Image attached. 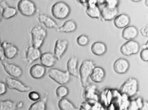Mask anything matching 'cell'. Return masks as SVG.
Wrapping results in <instances>:
<instances>
[{"mask_svg": "<svg viewBox=\"0 0 148 110\" xmlns=\"http://www.w3.org/2000/svg\"><path fill=\"white\" fill-rule=\"evenodd\" d=\"M96 66L95 61L90 59H86L82 62L79 69V77L84 87L87 85L90 75Z\"/></svg>", "mask_w": 148, "mask_h": 110, "instance_id": "obj_1", "label": "cell"}, {"mask_svg": "<svg viewBox=\"0 0 148 110\" xmlns=\"http://www.w3.org/2000/svg\"><path fill=\"white\" fill-rule=\"evenodd\" d=\"M51 12L53 18L59 20H63L70 15L71 9L65 2L58 1L53 5Z\"/></svg>", "mask_w": 148, "mask_h": 110, "instance_id": "obj_2", "label": "cell"}, {"mask_svg": "<svg viewBox=\"0 0 148 110\" xmlns=\"http://www.w3.org/2000/svg\"><path fill=\"white\" fill-rule=\"evenodd\" d=\"M30 33L32 38V45L40 49L47 36L46 30L40 26L36 25L31 30Z\"/></svg>", "mask_w": 148, "mask_h": 110, "instance_id": "obj_3", "label": "cell"}, {"mask_svg": "<svg viewBox=\"0 0 148 110\" xmlns=\"http://www.w3.org/2000/svg\"><path fill=\"white\" fill-rule=\"evenodd\" d=\"M48 76L53 81L60 85L67 84L71 81V76L67 71H63L56 68L49 70Z\"/></svg>", "mask_w": 148, "mask_h": 110, "instance_id": "obj_4", "label": "cell"}, {"mask_svg": "<svg viewBox=\"0 0 148 110\" xmlns=\"http://www.w3.org/2000/svg\"><path fill=\"white\" fill-rule=\"evenodd\" d=\"M138 82L136 78L130 77L120 87V92L122 94L129 97L135 96L138 91Z\"/></svg>", "mask_w": 148, "mask_h": 110, "instance_id": "obj_5", "label": "cell"}, {"mask_svg": "<svg viewBox=\"0 0 148 110\" xmlns=\"http://www.w3.org/2000/svg\"><path fill=\"white\" fill-rule=\"evenodd\" d=\"M17 7L20 13L25 17L33 16L37 10L36 5L32 0H20Z\"/></svg>", "mask_w": 148, "mask_h": 110, "instance_id": "obj_6", "label": "cell"}, {"mask_svg": "<svg viewBox=\"0 0 148 110\" xmlns=\"http://www.w3.org/2000/svg\"><path fill=\"white\" fill-rule=\"evenodd\" d=\"M5 83L8 88L15 90L20 92H27L32 90V88L24 84L17 78L8 77L5 78Z\"/></svg>", "mask_w": 148, "mask_h": 110, "instance_id": "obj_7", "label": "cell"}, {"mask_svg": "<svg viewBox=\"0 0 148 110\" xmlns=\"http://www.w3.org/2000/svg\"><path fill=\"white\" fill-rule=\"evenodd\" d=\"M139 44L134 40H128L122 45L120 48L121 54L125 56L136 55L139 52Z\"/></svg>", "mask_w": 148, "mask_h": 110, "instance_id": "obj_8", "label": "cell"}, {"mask_svg": "<svg viewBox=\"0 0 148 110\" xmlns=\"http://www.w3.org/2000/svg\"><path fill=\"white\" fill-rule=\"evenodd\" d=\"M4 70L12 78H20L23 74L22 69L19 66L14 63H10L7 61L6 59L1 61Z\"/></svg>", "mask_w": 148, "mask_h": 110, "instance_id": "obj_9", "label": "cell"}, {"mask_svg": "<svg viewBox=\"0 0 148 110\" xmlns=\"http://www.w3.org/2000/svg\"><path fill=\"white\" fill-rule=\"evenodd\" d=\"M101 17L105 21H111L118 14V9L117 6L106 4L101 10Z\"/></svg>", "mask_w": 148, "mask_h": 110, "instance_id": "obj_10", "label": "cell"}, {"mask_svg": "<svg viewBox=\"0 0 148 110\" xmlns=\"http://www.w3.org/2000/svg\"><path fill=\"white\" fill-rule=\"evenodd\" d=\"M1 47L3 55L6 59H14L18 54L19 50L18 47L12 43L4 41L1 43Z\"/></svg>", "mask_w": 148, "mask_h": 110, "instance_id": "obj_11", "label": "cell"}, {"mask_svg": "<svg viewBox=\"0 0 148 110\" xmlns=\"http://www.w3.org/2000/svg\"><path fill=\"white\" fill-rule=\"evenodd\" d=\"M69 42L66 39H58L56 40L53 50V55L59 61L66 52L68 47Z\"/></svg>", "mask_w": 148, "mask_h": 110, "instance_id": "obj_12", "label": "cell"}, {"mask_svg": "<svg viewBox=\"0 0 148 110\" xmlns=\"http://www.w3.org/2000/svg\"><path fill=\"white\" fill-rule=\"evenodd\" d=\"M130 67L129 61L124 58H118L113 63V70L116 74H126Z\"/></svg>", "mask_w": 148, "mask_h": 110, "instance_id": "obj_13", "label": "cell"}, {"mask_svg": "<svg viewBox=\"0 0 148 110\" xmlns=\"http://www.w3.org/2000/svg\"><path fill=\"white\" fill-rule=\"evenodd\" d=\"M66 68L70 75L78 78V59L77 57L73 56L69 58L66 63Z\"/></svg>", "mask_w": 148, "mask_h": 110, "instance_id": "obj_14", "label": "cell"}, {"mask_svg": "<svg viewBox=\"0 0 148 110\" xmlns=\"http://www.w3.org/2000/svg\"><path fill=\"white\" fill-rule=\"evenodd\" d=\"M46 73V67L41 64L33 65L29 70V74L32 78L35 80H40L45 76Z\"/></svg>", "mask_w": 148, "mask_h": 110, "instance_id": "obj_15", "label": "cell"}, {"mask_svg": "<svg viewBox=\"0 0 148 110\" xmlns=\"http://www.w3.org/2000/svg\"><path fill=\"white\" fill-rule=\"evenodd\" d=\"M106 72L103 68L99 66H95L92 70L89 78L93 82L101 83L104 80Z\"/></svg>", "mask_w": 148, "mask_h": 110, "instance_id": "obj_16", "label": "cell"}, {"mask_svg": "<svg viewBox=\"0 0 148 110\" xmlns=\"http://www.w3.org/2000/svg\"><path fill=\"white\" fill-rule=\"evenodd\" d=\"M40 60L41 65L47 68L52 67L57 61L53 54L49 52L41 53Z\"/></svg>", "mask_w": 148, "mask_h": 110, "instance_id": "obj_17", "label": "cell"}, {"mask_svg": "<svg viewBox=\"0 0 148 110\" xmlns=\"http://www.w3.org/2000/svg\"><path fill=\"white\" fill-rule=\"evenodd\" d=\"M41 55V52L40 49L32 45L28 47L27 49L26 58L28 63H32L40 59Z\"/></svg>", "mask_w": 148, "mask_h": 110, "instance_id": "obj_18", "label": "cell"}, {"mask_svg": "<svg viewBox=\"0 0 148 110\" xmlns=\"http://www.w3.org/2000/svg\"><path fill=\"white\" fill-rule=\"evenodd\" d=\"M113 23L117 28L124 29L129 26L130 23V18L127 14L121 13L114 18Z\"/></svg>", "mask_w": 148, "mask_h": 110, "instance_id": "obj_19", "label": "cell"}, {"mask_svg": "<svg viewBox=\"0 0 148 110\" xmlns=\"http://www.w3.org/2000/svg\"><path fill=\"white\" fill-rule=\"evenodd\" d=\"M137 28L134 26H128L123 29L122 37L123 39L128 40H134L138 36Z\"/></svg>", "mask_w": 148, "mask_h": 110, "instance_id": "obj_20", "label": "cell"}, {"mask_svg": "<svg viewBox=\"0 0 148 110\" xmlns=\"http://www.w3.org/2000/svg\"><path fill=\"white\" fill-rule=\"evenodd\" d=\"M77 29V25L76 22L72 20H66L62 26L58 27L56 29L58 32L63 33H71L74 32Z\"/></svg>", "mask_w": 148, "mask_h": 110, "instance_id": "obj_21", "label": "cell"}, {"mask_svg": "<svg viewBox=\"0 0 148 110\" xmlns=\"http://www.w3.org/2000/svg\"><path fill=\"white\" fill-rule=\"evenodd\" d=\"M91 51L92 54L95 55L101 56L106 53L107 46L103 42L97 41L92 45Z\"/></svg>", "mask_w": 148, "mask_h": 110, "instance_id": "obj_22", "label": "cell"}, {"mask_svg": "<svg viewBox=\"0 0 148 110\" xmlns=\"http://www.w3.org/2000/svg\"><path fill=\"white\" fill-rule=\"evenodd\" d=\"M38 20L47 28L49 29H57L58 25L56 21L47 15L40 14L38 16Z\"/></svg>", "mask_w": 148, "mask_h": 110, "instance_id": "obj_23", "label": "cell"}, {"mask_svg": "<svg viewBox=\"0 0 148 110\" xmlns=\"http://www.w3.org/2000/svg\"><path fill=\"white\" fill-rule=\"evenodd\" d=\"M58 106L60 110H79L71 101L66 98L60 99L58 102Z\"/></svg>", "mask_w": 148, "mask_h": 110, "instance_id": "obj_24", "label": "cell"}, {"mask_svg": "<svg viewBox=\"0 0 148 110\" xmlns=\"http://www.w3.org/2000/svg\"><path fill=\"white\" fill-rule=\"evenodd\" d=\"M47 100V97L44 96L39 100L31 105L28 110H46Z\"/></svg>", "mask_w": 148, "mask_h": 110, "instance_id": "obj_25", "label": "cell"}, {"mask_svg": "<svg viewBox=\"0 0 148 110\" xmlns=\"http://www.w3.org/2000/svg\"><path fill=\"white\" fill-rule=\"evenodd\" d=\"M86 13L91 18L99 19L101 17L100 9L96 5H90L87 7Z\"/></svg>", "mask_w": 148, "mask_h": 110, "instance_id": "obj_26", "label": "cell"}, {"mask_svg": "<svg viewBox=\"0 0 148 110\" xmlns=\"http://www.w3.org/2000/svg\"><path fill=\"white\" fill-rule=\"evenodd\" d=\"M18 105L11 100H0V110H17Z\"/></svg>", "mask_w": 148, "mask_h": 110, "instance_id": "obj_27", "label": "cell"}, {"mask_svg": "<svg viewBox=\"0 0 148 110\" xmlns=\"http://www.w3.org/2000/svg\"><path fill=\"white\" fill-rule=\"evenodd\" d=\"M17 14V10L15 7L8 6L3 9L1 16L4 19L8 20L14 18Z\"/></svg>", "mask_w": 148, "mask_h": 110, "instance_id": "obj_28", "label": "cell"}, {"mask_svg": "<svg viewBox=\"0 0 148 110\" xmlns=\"http://www.w3.org/2000/svg\"><path fill=\"white\" fill-rule=\"evenodd\" d=\"M69 88L64 85H60L56 88V95L59 99L66 98L69 94Z\"/></svg>", "mask_w": 148, "mask_h": 110, "instance_id": "obj_29", "label": "cell"}, {"mask_svg": "<svg viewBox=\"0 0 148 110\" xmlns=\"http://www.w3.org/2000/svg\"><path fill=\"white\" fill-rule=\"evenodd\" d=\"M89 43L90 38L87 35L82 34L77 37V43L79 46L81 47L87 46Z\"/></svg>", "mask_w": 148, "mask_h": 110, "instance_id": "obj_30", "label": "cell"}, {"mask_svg": "<svg viewBox=\"0 0 148 110\" xmlns=\"http://www.w3.org/2000/svg\"><path fill=\"white\" fill-rule=\"evenodd\" d=\"M28 99L34 102L38 101L41 99V95L38 92L35 91H30L28 94Z\"/></svg>", "mask_w": 148, "mask_h": 110, "instance_id": "obj_31", "label": "cell"}, {"mask_svg": "<svg viewBox=\"0 0 148 110\" xmlns=\"http://www.w3.org/2000/svg\"><path fill=\"white\" fill-rule=\"evenodd\" d=\"M139 56L142 61L147 62L148 61V48L143 49L140 51Z\"/></svg>", "mask_w": 148, "mask_h": 110, "instance_id": "obj_32", "label": "cell"}, {"mask_svg": "<svg viewBox=\"0 0 148 110\" xmlns=\"http://www.w3.org/2000/svg\"><path fill=\"white\" fill-rule=\"evenodd\" d=\"M7 88L5 82L0 81V96H2L6 93Z\"/></svg>", "mask_w": 148, "mask_h": 110, "instance_id": "obj_33", "label": "cell"}, {"mask_svg": "<svg viewBox=\"0 0 148 110\" xmlns=\"http://www.w3.org/2000/svg\"><path fill=\"white\" fill-rule=\"evenodd\" d=\"M140 33L141 35L145 37H148V26L146 25V26L141 28L140 30Z\"/></svg>", "mask_w": 148, "mask_h": 110, "instance_id": "obj_34", "label": "cell"}, {"mask_svg": "<svg viewBox=\"0 0 148 110\" xmlns=\"http://www.w3.org/2000/svg\"><path fill=\"white\" fill-rule=\"evenodd\" d=\"M139 110H148V102L147 101L143 100L142 106Z\"/></svg>", "mask_w": 148, "mask_h": 110, "instance_id": "obj_35", "label": "cell"}, {"mask_svg": "<svg viewBox=\"0 0 148 110\" xmlns=\"http://www.w3.org/2000/svg\"><path fill=\"white\" fill-rule=\"evenodd\" d=\"M8 6L9 5L8 4L7 2L4 0H2L1 1H0V7H1L2 9L5 8Z\"/></svg>", "mask_w": 148, "mask_h": 110, "instance_id": "obj_36", "label": "cell"}, {"mask_svg": "<svg viewBox=\"0 0 148 110\" xmlns=\"http://www.w3.org/2000/svg\"><path fill=\"white\" fill-rule=\"evenodd\" d=\"M6 58L4 57L3 55V51H2V47H1V43L0 41V61L2 60H5Z\"/></svg>", "mask_w": 148, "mask_h": 110, "instance_id": "obj_37", "label": "cell"}, {"mask_svg": "<svg viewBox=\"0 0 148 110\" xmlns=\"http://www.w3.org/2000/svg\"><path fill=\"white\" fill-rule=\"evenodd\" d=\"M130 1H132V2L137 3V2H140V1H141L142 0H130Z\"/></svg>", "mask_w": 148, "mask_h": 110, "instance_id": "obj_38", "label": "cell"}, {"mask_svg": "<svg viewBox=\"0 0 148 110\" xmlns=\"http://www.w3.org/2000/svg\"><path fill=\"white\" fill-rule=\"evenodd\" d=\"M145 5L147 7H148V0H145Z\"/></svg>", "mask_w": 148, "mask_h": 110, "instance_id": "obj_39", "label": "cell"}, {"mask_svg": "<svg viewBox=\"0 0 148 110\" xmlns=\"http://www.w3.org/2000/svg\"><path fill=\"white\" fill-rule=\"evenodd\" d=\"M2 16H1V13L0 12V22L1 21V20H2Z\"/></svg>", "mask_w": 148, "mask_h": 110, "instance_id": "obj_40", "label": "cell"}, {"mask_svg": "<svg viewBox=\"0 0 148 110\" xmlns=\"http://www.w3.org/2000/svg\"><path fill=\"white\" fill-rule=\"evenodd\" d=\"M10 1H14V0H10Z\"/></svg>", "mask_w": 148, "mask_h": 110, "instance_id": "obj_41", "label": "cell"}]
</instances>
